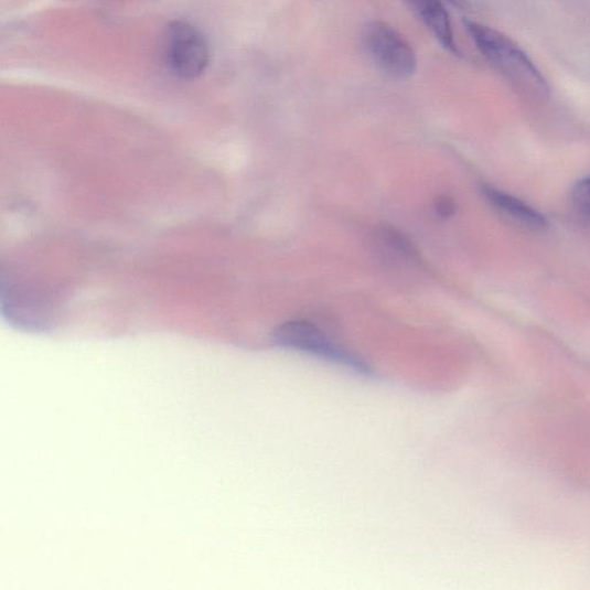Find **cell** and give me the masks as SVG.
Returning a JSON list of instances; mask_svg holds the SVG:
<instances>
[{
  "instance_id": "6da1fadb",
  "label": "cell",
  "mask_w": 590,
  "mask_h": 590,
  "mask_svg": "<svg viewBox=\"0 0 590 590\" xmlns=\"http://www.w3.org/2000/svg\"><path fill=\"white\" fill-rule=\"evenodd\" d=\"M463 24L479 53L509 85L530 98L549 97V82L518 43L475 20L465 18Z\"/></svg>"
},
{
  "instance_id": "7a4b0ae2",
  "label": "cell",
  "mask_w": 590,
  "mask_h": 590,
  "mask_svg": "<svg viewBox=\"0 0 590 590\" xmlns=\"http://www.w3.org/2000/svg\"><path fill=\"white\" fill-rule=\"evenodd\" d=\"M272 340L280 347L315 355L363 376H376L363 357L333 343L312 323L292 321L281 324L273 331Z\"/></svg>"
},
{
  "instance_id": "3957f363",
  "label": "cell",
  "mask_w": 590,
  "mask_h": 590,
  "mask_svg": "<svg viewBox=\"0 0 590 590\" xmlns=\"http://www.w3.org/2000/svg\"><path fill=\"white\" fill-rule=\"evenodd\" d=\"M362 40L368 57L391 79L404 82L415 75L418 68L415 50L390 24L367 23Z\"/></svg>"
},
{
  "instance_id": "277c9868",
  "label": "cell",
  "mask_w": 590,
  "mask_h": 590,
  "mask_svg": "<svg viewBox=\"0 0 590 590\" xmlns=\"http://www.w3.org/2000/svg\"><path fill=\"white\" fill-rule=\"evenodd\" d=\"M164 56L168 66L179 78L193 81L208 67L210 47L194 25L174 21L164 37Z\"/></svg>"
},
{
  "instance_id": "5b68a950",
  "label": "cell",
  "mask_w": 590,
  "mask_h": 590,
  "mask_svg": "<svg viewBox=\"0 0 590 590\" xmlns=\"http://www.w3.org/2000/svg\"><path fill=\"white\" fill-rule=\"evenodd\" d=\"M482 195L503 218L532 233L549 227L547 217L523 200L492 186H483Z\"/></svg>"
},
{
  "instance_id": "8992f818",
  "label": "cell",
  "mask_w": 590,
  "mask_h": 590,
  "mask_svg": "<svg viewBox=\"0 0 590 590\" xmlns=\"http://www.w3.org/2000/svg\"><path fill=\"white\" fill-rule=\"evenodd\" d=\"M405 3L450 54L460 55L450 15L441 0H405Z\"/></svg>"
},
{
  "instance_id": "52a82bcc",
  "label": "cell",
  "mask_w": 590,
  "mask_h": 590,
  "mask_svg": "<svg viewBox=\"0 0 590 590\" xmlns=\"http://www.w3.org/2000/svg\"><path fill=\"white\" fill-rule=\"evenodd\" d=\"M570 210L575 218L590 229V175L580 179L571 189Z\"/></svg>"
},
{
  "instance_id": "ba28073f",
  "label": "cell",
  "mask_w": 590,
  "mask_h": 590,
  "mask_svg": "<svg viewBox=\"0 0 590 590\" xmlns=\"http://www.w3.org/2000/svg\"><path fill=\"white\" fill-rule=\"evenodd\" d=\"M377 236L384 245L399 256H403L404 259L410 261L419 259L420 254L417 247L400 230L394 227H382Z\"/></svg>"
},
{
  "instance_id": "9c48e42d",
  "label": "cell",
  "mask_w": 590,
  "mask_h": 590,
  "mask_svg": "<svg viewBox=\"0 0 590 590\" xmlns=\"http://www.w3.org/2000/svg\"><path fill=\"white\" fill-rule=\"evenodd\" d=\"M435 210L442 218H449L455 213L454 202L447 196L436 200Z\"/></svg>"
},
{
  "instance_id": "30bf717a",
  "label": "cell",
  "mask_w": 590,
  "mask_h": 590,
  "mask_svg": "<svg viewBox=\"0 0 590 590\" xmlns=\"http://www.w3.org/2000/svg\"><path fill=\"white\" fill-rule=\"evenodd\" d=\"M450 2L458 8L466 7V0H450Z\"/></svg>"
}]
</instances>
